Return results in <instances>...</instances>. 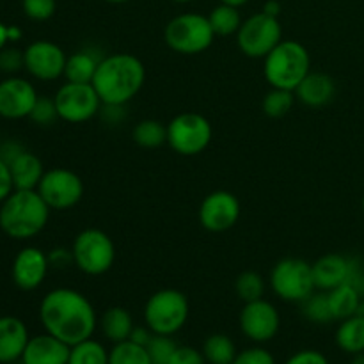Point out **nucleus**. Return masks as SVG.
I'll list each match as a JSON object with an SVG mask.
<instances>
[{"mask_svg":"<svg viewBox=\"0 0 364 364\" xmlns=\"http://www.w3.org/2000/svg\"><path fill=\"white\" fill-rule=\"evenodd\" d=\"M39 320L45 333L59 338L70 347L92 338L98 326L91 301L73 288L48 291L39 304Z\"/></svg>","mask_w":364,"mask_h":364,"instance_id":"1","label":"nucleus"},{"mask_svg":"<svg viewBox=\"0 0 364 364\" xmlns=\"http://www.w3.org/2000/svg\"><path fill=\"white\" fill-rule=\"evenodd\" d=\"M146 82V68L134 53H110L102 57L92 78V87L103 105H127L141 92Z\"/></svg>","mask_w":364,"mask_h":364,"instance_id":"2","label":"nucleus"},{"mask_svg":"<svg viewBox=\"0 0 364 364\" xmlns=\"http://www.w3.org/2000/svg\"><path fill=\"white\" fill-rule=\"evenodd\" d=\"M50 219V206L38 191H13L0 203V230L14 240L41 233Z\"/></svg>","mask_w":364,"mask_h":364,"instance_id":"3","label":"nucleus"},{"mask_svg":"<svg viewBox=\"0 0 364 364\" xmlns=\"http://www.w3.org/2000/svg\"><path fill=\"white\" fill-rule=\"evenodd\" d=\"M311 71V55L302 43L283 39L263 59V77L270 87L295 91Z\"/></svg>","mask_w":364,"mask_h":364,"instance_id":"4","label":"nucleus"},{"mask_svg":"<svg viewBox=\"0 0 364 364\" xmlns=\"http://www.w3.org/2000/svg\"><path fill=\"white\" fill-rule=\"evenodd\" d=\"M191 313V304L183 291L164 288L146 301L144 322L153 334L174 336L185 327Z\"/></svg>","mask_w":364,"mask_h":364,"instance_id":"5","label":"nucleus"},{"mask_svg":"<svg viewBox=\"0 0 364 364\" xmlns=\"http://www.w3.org/2000/svg\"><path fill=\"white\" fill-rule=\"evenodd\" d=\"M164 39L173 52L183 53V55H198L212 46L215 32L205 14L181 13L166 25Z\"/></svg>","mask_w":364,"mask_h":364,"instance_id":"6","label":"nucleus"},{"mask_svg":"<svg viewBox=\"0 0 364 364\" xmlns=\"http://www.w3.org/2000/svg\"><path fill=\"white\" fill-rule=\"evenodd\" d=\"M71 252L75 267L87 276H103L116 262V245L112 238L96 228L80 231L75 237Z\"/></svg>","mask_w":364,"mask_h":364,"instance_id":"7","label":"nucleus"},{"mask_svg":"<svg viewBox=\"0 0 364 364\" xmlns=\"http://www.w3.org/2000/svg\"><path fill=\"white\" fill-rule=\"evenodd\" d=\"M270 288L287 302H302L316 290L313 265L301 258H284L270 272Z\"/></svg>","mask_w":364,"mask_h":364,"instance_id":"8","label":"nucleus"},{"mask_svg":"<svg viewBox=\"0 0 364 364\" xmlns=\"http://www.w3.org/2000/svg\"><path fill=\"white\" fill-rule=\"evenodd\" d=\"M283 41V27L279 18L259 13L242 21L237 32V45L244 55L251 59H265Z\"/></svg>","mask_w":364,"mask_h":364,"instance_id":"9","label":"nucleus"},{"mask_svg":"<svg viewBox=\"0 0 364 364\" xmlns=\"http://www.w3.org/2000/svg\"><path fill=\"white\" fill-rule=\"evenodd\" d=\"M212 124L198 112H181L167 124V144L181 156L203 153L212 142Z\"/></svg>","mask_w":364,"mask_h":364,"instance_id":"10","label":"nucleus"},{"mask_svg":"<svg viewBox=\"0 0 364 364\" xmlns=\"http://www.w3.org/2000/svg\"><path fill=\"white\" fill-rule=\"evenodd\" d=\"M55 107L59 112V119L71 124H80L91 121L98 116L103 102L92 84H78V82H66L57 89Z\"/></svg>","mask_w":364,"mask_h":364,"instance_id":"11","label":"nucleus"},{"mask_svg":"<svg viewBox=\"0 0 364 364\" xmlns=\"http://www.w3.org/2000/svg\"><path fill=\"white\" fill-rule=\"evenodd\" d=\"M50 210H70L77 206L84 198V181L80 180L77 173L64 167L45 171L38 188Z\"/></svg>","mask_w":364,"mask_h":364,"instance_id":"12","label":"nucleus"},{"mask_svg":"<svg viewBox=\"0 0 364 364\" xmlns=\"http://www.w3.org/2000/svg\"><path fill=\"white\" fill-rule=\"evenodd\" d=\"M238 323L247 340L255 343H267L274 340L281 329V315L272 302L265 299L245 302Z\"/></svg>","mask_w":364,"mask_h":364,"instance_id":"13","label":"nucleus"},{"mask_svg":"<svg viewBox=\"0 0 364 364\" xmlns=\"http://www.w3.org/2000/svg\"><path fill=\"white\" fill-rule=\"evenodd\" d=\"M25 70L31 77L41 82H52L64 77L68 55L59 45L48 39L31 43L23 50Z\"/></svg>","mask_w":364,"mask_h":364,"instance_id":"14","label":"nucleus"},{"mask_svg":"<svg viewBox=\"0 0 364 364\" xmlns=\"http://www.w3.org/2000/svg\"><path fill=\"white\" fill-rule=\"evenodd\" d=\"M240 201L228 191L210 192L199 206V223L210 233H224L240 219Z\"/></svg>","mask_w":364,"mask_h":364,"instance_id":"15","label":"nucleus"},{"mask_svg":"<svg viewBox=\"0 0 364 364\" xmlns=\"http://www.w3.org/2000/svg\"><path fill=\"white\" fill-rule=\"evenodd\" d=\"M38 98V91L31 82L11 75L0 82V117L4 119L28 117Z\"/></svg>","mask_w":364,"mask_h":364,"instance_id":"16","label":"nucleus"},{"mask_svg":"<svg viewBox=\"0 0 364 364\" xmlns=\"http://www.w3.org/2000/svg\"><path fill=\"white\" fill-rule=\"evenodd\" d=\"M48 255L39 247L28 245V247H23L14 256L11 276H13V283L20 290L32 291L41 287L46 274H48Z\"/></svg>","mask_w":364,"mask_h":364,"instance_id":"17","label":"nucleus"},{"mask_svg":"<svg viewBox=\"0 0 364 364\" xmlns=\"http://www.w3.org/2000/svg\"><path fill=\"white\" fill-rule=\"evenodd\" d=\"M71 347L52 334L31 338L21 355V364H68Z\"/></svg>","mask_w":364,"mask_h":364,"instance_id":"18","label":"nucleus"},{"mask_svg":"<svg viewBox=\"0 0 364 364\" xmlns=\"http://www.w3.org/2000/svg\"><path fill=\"white\" fill-rule=\"evenodd\" d=\"M28 329L16 316H0V364L20 361L27 347Z\"/></svg>","mask_w":364,"mask_h":364,"instance_id":"19","label":"nucleus"},{"mask_svg":"<svg viewBox=\"0 0 364 364\" xmlns=\"http://www.w3.org/2000/svg\"><path fill=\"white\" fill-rule=\"evenodd\" d=\"M350 274V258L343 255H323L313 263V276H315L316 290L331 291L333 288L341 287L348 281Z\"/></svg>","mask_w":364,"mask_h":364,"instance_id":"20","label":"nucleus"},{"mask_svg":"<svg viewBox=\"0 0 364 364\" xmlns=\"http://www.w3.org/2000/svg\"><path fill=\"white\" fill-rule=\"evenodd\" d=\"M295 98L304 103L306 107H318L327 105L336 95V84L333 78L320 71H309L308 77L299 84L295 89Z\"/></svg>","mask_w":364,"mask_h":364,"instance_id":"21","label":"nucleus"},{"mask_svg":"<svg viewBox=\"0 0 364 364\" xmlns=\"http://www.w3.org/2000/svg\"><path fill=\"white\" fill-rule=\"evenodd\" d=\"M14 191H36L45 174L41 159L25 149L16 160L9 164Z\"/></svg>","mask_w":364,"mask_h":364,"instance_id":"22","label":"nucleus"},{"mask_svg":"<svg viewBox=\"0 0 364 364\" xmlns=\"http://www.w3.org/2000/svg\"><path fill=\"white\" fill-rule=\"evenodd\" d=\"M134 327V318L121 306L109 308L100 318V329L110 343H121V341L130 340Z\"/></svg>","mask_w":364,"mask_h":364,"instance_id":"23","label":"nucleus"},{"mask_svg":"<svg viewBox=\"0 0 364 364\" xmlns=\"http://www.w3.org/2000/svg\"><path fill=\"white\" fill-rule=\"evenodd\" d=\"M334 340H336L338 348L345 354L354 355L364 352V313L341 320Z\"/></svg>","mask_w":364,"mask_h":364,"instance_id":"24","label":"nucleus"},{"mask_svg":"<svg viewBox=\"0 0 364 364\" xmlns=\"http://www.w3.org/2000/svg\"><path fill=\"white\" fill-rule=\"evenodd\" d=\"M100 60H102V57H98L91 50H78V52L68 55L66 68H64V78L68 82L91 84L96 70H98Z\"/></svg>","mask_w":364,"mask_h":364,"instance_id":"25","label":"nucleus"},{"mask_svg":"<svg viewBox=\"0 0 364 364\" xmlns=\"http://www.w3.org/2000/svg\"><path fill=\"white\" fill-rule=\"evenodd\" d=\"M327 297H329L333 318L340 320V322L341 320L348 318V316L358 315L359 309H361L363 306V295L348 283L327 291Z\"/></svg>","mask_w":364,"mask_h":364,"instance_id":"26","label":"nucleus"},{"mask_svg":"<svg viewBox=\"0 0 364 364\" xmlns=\"http://www.w3.org/2000/svg\"><path fill=\"white\" fill-rule=\"evenodd\" d=\"M201 352L208 364H233L238 354L235 341L228 334H212L206 338Z\"/></svg>","mask_w":364,"mask_h":364,"instance_id":"27","label":"nucleus"},{"mask_svg":"<svg viewBox=\"0 0 364 364\" xmlns=\"http://www.w3.org/2000/svg\"><path fill=\"white\" fill-rule=\"evenodd\" d=\"M240 7L228 6V4H219L213 7L208 14V21L212 25L215 36H233L237 34L242 25Z\"/></svg>","mask_w":364,"mask_h":364,"instance_id":"28","label":"nucleus"},{"mask_svg":"<svg viewBox=\"0 0 364 364\" xmlns=\"http://www.w3.org/2000/svg\"><path fill=\"white\" fill-rule=\"evenodd\" d=\"M132 139L141 148H160L167 142V124L156 119H144L137 123L132 132Z\"/></svg>","mask_w":364,"mask_h":364,"instance_id":"29","label":"nucleus"},{"mask_svg":"<svg viewBox=\"0 0 364 364\" xmlns=\"http://www.w3.org/2000/svg\"><path fill=\"white\" fill-rule=\"evenodd\" d=\"M68 364H109V350L100 341L89 338L71 347Z\"/></svg>","mask_w":364,"mask_h":364,"instance_id":"30","label":"nucleus"},{"mask_svg":"<svg viewBox=\"0 0 364 364\" xmlns=\"http://www.w3.org/2000/svg\"><path fill=\"white\" fill-rule=\"evenodd\" d=\"M109 364H153L148 348L132 340L114 343L109 350Z\"/></svg>","mask_w":364,"mask_h":364,"instance_id":"31","label":"nucleus"},{"mask_svg":"<svg viewBox=\"0 0 364 364\" xmlns=\"http://www.w3.org/2000/svg\"><path fill=\"white\" fill-rule=\"evenodd\" d=\"M295 103V92L287 91V89H277L272 87L265 95L262 102V109L265 112V116L272 117V119H279L284 117L291 109H294Z\"/></svg>","mask_w":364,"mask_h":364,"instance_id":"32","label":"nucleus"},{"mask_svg":"<svg viewBox=\"0 0 364 364\" xmlns=\"http://www.w3.org/2000/svg\"><path fill=\"white\" fill-rule=\"evenodd\" d=\"M302 315L313 323H329L333 322V313H331L329 306V297H327V291H318L315 294L313 291L306 301H302Z\"/></svg>","mask_w":364,"mask_h":364,"instance_id":"33","label":"nucleus"},{"mask_svg":"<svg viewBox=\"0 0 364 364\" xmlns=\"http://www.w3.org/2000/svg\"><path fill=\"white\" fill-rule=\"evenodd\" d=\"M235 291L244 302L258 301L265 294V279L255 270H245L235 281Z\"/></svg>","mask_w":364,"mask_h":364,"instance_id":"34","label":"nucleus"},{"mask_svg":"<svg viewBox=\"0 0 364 364\" xmlns=\"http://www.w3.org/2000/svg\"><path fill=\"white\" fill-rule=\"evenodd\" d=\"M178 345L174 343V340L171 336H162V334H153V338L149 340V343L146 345L148 348V354L151 358L153 364H167L169 363L171 355L176 350Z\"/></svg>","mask_w":364,"mask_h":364,"instance_id":"35","label":"nucleus"},{"mask_svg":"<svg viewBox=\"0 0 364 364\" xmlns=\"http://www.w3.org/2000/svg\"><path fill=\"white\" fill-rule=\"evenodd\" d=\"M28 119H32L36 124H39V127H50V124L55 123V121L59 119L55 100L46 98V96H39V98L36 100V105L34 109H32Z\"/></svg>","mask_w":364,"mask_h":364,"instance_id":"36","label":"nucleus"},{"mask_svg":"<svg viewBox=\"0 0 364 364\" xmlns=\"http://www.w3.org/2000/svg\"><path fill=\"white\" fill-rule=\"evenodd\" d=\"M25 16L32 21H46L55 14L57 0H21Z\"/></svg>","mask_w":364,"mask_h":364,"instance_id":"37","label":"nucleus"},{"mask_svg":"<svg viewBox=\"0 0 364 364\" xmlns=\"http://www.w3.org/2000/svg\"><path fill=\"white\" fill-rule=\"evenodd\" d=\"M20 70H25L23 50H18L14 46H6L0 52V71L7 75H14Z\"/></svg>","mask_w":364,"mask_h":364,"instance_id":"38","label":"nucleus"},{"mask_svg":"<svg viewBox=\"0 0 364 364\" xmlns=\"http://www.w3.org/2000/svg\"><path fill=\"white\" fill-rule=\"evenodd\" d=\"M233 364H276L272 352L263 347H251L238 352Z\"/></svg>","mask_w":364,"mask_h":364,"instance_id":"39","label":"nucleus"},{"mask_svg":"<svg viewBox=\"0 0 364 364\" xmlns=\"http://www.w3.org/2000/svg\"><path fill=\"white\" fill-rule=\"evenodd\" d=\"M167 364H206V359L198 348L188 347V345H181V347L178 345Z\"/></svg>","mask_w":364,"mask_h":364,"instance_id":"40","label":"nucleus"},{"mask_svg":"<svg viewBox=\"0 0 364 364\" xmlns=\"http://www.w3.org/2000/svg\"><path fill=\"white\" fill-rule=\"evenodd\" d=\"M284 364H329V359L320 350L306 348V350H299L294 355H290Z\"/></svg>","mask_w":364,"mask_h":364,"instance_id":"41","label":"nucleus"},{"mask_svg":"<svg viewBox=\"0 0 364 364\" xmlns=\"http://www.w3.org/2000/svg\"><path fill=\"white\" fill-rule=\"evenodd\" d=\"M348 284L355 288L364 297V262L359 258H350V274H348Z\"/></svg>","mask_w":364,"mask_h":364,"instance_id":"42","label":"nucleus"},{"mask_svg":"<svg viewBox=\"0 0 364 364\" xmlns=\"http://www.w3.org/2000/svg\"><path fill=\"white\" fill-rule=\"evenodd\" d=\"M48 262L50 267L66 269V267H70V263H73V252L66 247H55L48 252Z\"/></svg>","mask_w":364,"mask_h":364,"instance_id":"43","label":"nucleus"},{"mask_svg":"<svg viewBox=\"0 0 364 364\" xmlns=\"http://www.w3.org/2000/svg\"><path fill=\"white\" fill-rule=\"evenodd\" d=\"M23 151L25 148L18 141H6L0 146V160H4V162L9 166V164L13 162V160H16Z\"/></svg>","mask_w":364,"mask_h":364,"instance_id":"44","label":"nucleus"},{"mask_svg":"<svg viewBox=\"0 0 364 364\" xmlns=\"http://www.w3.org/2000/svg\"><path fill=\"white\" fill-rule=\"evenodd\" d=\"M14 191L13 178H11L9 166L4 160H0V203L6 201L7 196Z\"/></svg>","mask_w":364,"mask_h":364,"instance_id":"45","label":"nucleus"},{"mask_svg":"<svg viewBox=\"0 0 364 364\" xmlns=\"http://www.w3.org/2000/svg\"><path fill=\"white\" fill-rule=\"evenodd\" d=\"M123 107L124 105H102L100 114L109 124H119L124 117Z\"/></svg>","mask_w":364,"mask_h":364,"instance_id":"46","label":"nucleus"},{"mask_svg":"<svg viewBox=\"0 0 364 364\" xmlns=\"http://www.w3.org/2000/svg\"><path fill=\"white\" fill-rule=\"evenodd\" d=\"M153 338V333L149 331V327H134V331H132L130 334V340L134 341V343H139L142 345V347H146V345L149 343V340Z\"/></svg>","mask_w":364,"mask_h":364,"instance_id":"47","label":"nucleus"},{"mask_svg":"<svg viewBox=\"0 0 364 364\" xmlns=\"http://www.w3.org/2000/svg\"><path fill=\"white\" fill-rule=\"evenodd\" d=\"M262 11H263V13L270 14V16L279 18V14H281V4L277 2V0H267L265 6H263Z\"/></svg>","mask_w":364,"mask_h":364,"instance_id":"48","label":"nucleus"},{"mask_svg":"<svg viewBox=\"0 0 364 364\" xmlns=\"http://www.w3.org/2000/svg\"><path fill=\"white\" fill-rule=\"evenodd\" d=\"M7 36H9V43H14L20 41L23 32H21V28L16 27V25H7Z\"/></svg>","mask_w":364,"mask_h":364,"instance_id":"49","label":"nucleus"},{"mask_svg":"<svg viewBox=\"0 0 364 364\" xmlns=\"http://www.w3.org/2000/svg\"><path fill=\"white\" fill-rule=\"evenodd\" d=\"M9 43V36H7V25L0 21V52L7 46Z\"/></svg>","mask_w":364,"mask_h":364,"instance_id":"50","label":"nucleus"},{"mask_svg":"<svg viewBox=\"0 0 364 364\" xmlns=\"http://www.w3.org/2000/svg\"><path fill=\"white\" fill-rule=\"evenodd\" d=\"M249 0H220V4H228V6H235V7H242Z\"/></svg>","mask_w":364,"mask_h":364,"instance_id":"51","label":"nucleus"},{"mask_svg":"<svg viewBox=\"0 0 364 364\" xmlns=\"http://www.w3.org/2000/svg\"><path fill=\"white\" fill-rule=\"evenodd\" d=\"M350 364H364V352H359V354H354V359H352Z\"/></svg>","mask_w":364,"mask_h":364,"instance_id":"52","label":"nucleus"},{"mask_svg":"<svg viewBox=\"0 0 364 364\" xmlns=\"http://www.w3.org/2000/svg\"><path fill=\"white\" fill-rule=\"evenodd\" d=\"M103 2H109V4H124L128 0H103Z\"/></svg>","mask_w":364,"mask_h":364,"instance_id":"53","label":"nucleus"},{"mask_svg":"<svg viewBox=\"0 0 364 364\" xmlns=\"http://www.w3.org/2000/svg\"><path fill=\"white\" fill-rule=\"evenodd\" d=\"M176 4H188V2H194V0H173Z\"/></svg>","mask_w":364,"mask_h":364,"instance_id":"54","label":"nucleus"},{"mask_svg":"<svg viewBox=\"0 0 364 364\" xmlns=\"http://www.w3.org/2000/svg\"><path fill=\"white\" fill-rule=\"evenodd\" d=\"M361 206H363V212H364V196H363V203H361Z\"/></svg>","mask_w":364,"mask_h":364,"instance_id":"55","label":"nucleus"},{"mask_svg":"<svg viewBox=\"0 0 364 364\" xmlns=\"http://www.w3.org/2000/svg\"><path fill=\"white\" fill-rule=\"evenodd\" d=\"M2 142H4V141H2V137H0V146H2Z\"/></svg>","mask_w":364,"mask_h":364,"instance_id":"56","label":"nucleus"}]
</instances>
